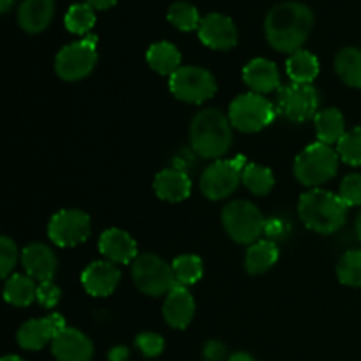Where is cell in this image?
I'll return each instance as SVG.
<instances>
[{
	"instance_id": "6da1fadb",
	"label": "cell",
	"mask_w": 361,
	"mask_h": 361,
	"mask_svg": "<svg viewBox=\"0 0 361 361\" xmlns=\"http://www.w3.org/2000/svg\"><path fill=\"white\" fill-rule=\"evenodd\" d=\"M314 14L300 2H284L275 6L264 20V34L271 48L277 51L295 53L309 39Z\"/></svg>"
},
{
	"instance_id": "7a4b0ae2",
	"label": "cell",
	"mask_w": 361,
	"mask_h": 361,
	"mask_svg": "<svg viewBox=\"0 0 361 361\" xmlns=\"http://www.w3.org/2000/svg\"><path fill=\"white\" fill-rule=\"evenodd\" d=\"M233 126L221 109L208 108L197 113L190 123V145L203 159H221L231 148Z\"/></svg>"
},
{
	"instance_id": "3957f363",
	"label": "cell",
	"mask_w": 361,
	"mask_h": 361,
	"mask_svg": "<svg viewBox=\"0 0 361 361\" xmlns=\"http://www.w3.org/2000/svg\"><path fill=\"white\" fill-rule=\"evenodd\" d=\"M348 208L338 194L324 189H310L309 192L302 194L298 201V215L302 222L305 228L319 235L338 231L348 221Z\"/></svg>"
},
{
	"instance_id": "277c9868",
	"label": "cell",
	"mask_w": 361,
	"mask_h": 361,
	"mask_svg": "<svg viewBox=\"0 0 361 361\" xmlns=\"http://www.w3.org/2000/svg\"><path fill=\"white\" fill-rule=\"evenodd\" d=\"M338 171V152L331 145H309L295 161V176L303 185L319 189L323 183L330 182Z\"/></svg>"
},
{
	"instance_id": "5b68a950",
	"label": "cell",
	"mask_w": 361,
	"mask_h": 361,
	"mask_svg": "<svg viewBox=\"0 0 361 361\" xmlns=\"http://www.w3.org/2000/svg\"><path fill=\"white\" fill-rule=\"evenodd\" d=\"M222 226L229 238L242 245H252L267 231V221L256 204L236 200L222 210Z\"/></svg>"
},
{
	"instance_id": "8992f818",
	"label": "cell",
	"mask_w": 361,
	"mask_h": 361,
	"mask_svg": "<svg viewBox=\"0 0 361 361\" xmlns=\"http://www.w3.org/2000/svg\"><path fill=\"white\" fill-rule=\"evenodd\" d=\"M228 116L231 126L240 133H259L275 120L277 106L271 104L264 95L249 92L233 99Z\"/></svg>"
},
{
	"instance_id": "52a82bcc",
	"label": "cell",
	"mask_w": 361,
	"mask_h": 361,
	"mask_svg": "<svg viewBox=\"0 0 361 361\" xmlns=\"http://www.w3.org/2000/svg\"><path fill=\"white\" fill-rule=\"evenodd\" d=\"M245 166V157H242V155L235 159H219V161H215L201 175V192L212 201H221L229 197L238 189Z\"/></svg>"
},
{
	"instance_id": "ba28073f",
	"label": "cell",
	"mask_w": 361,
	"mask_h": 361,
	"mask_svg": "<svg viewBox=\"0 0 361 361\" xmlns=\"http://www.w3.org/2000/svg\"><path fill=\"white\" fill-rule=\"evenodd\" d=\"M133 281L136 288L148 296L168 295L178 286L173 267L152 252L136 257L133 263Z\"/></svg>"
},
{
	"instance_id": "9c48e42d",
	"label": "cell",
	"mask_w": 361,
	"mask_h": 361,
	"mask_svg": "<svg viewBox=\"0 0 361 361\" xmlns=\"http://www.w3.org/2000/svg\"><path fill=\"white\" fill-rule=\"evenodd\" d=\"M97 63V37L88 35L81 41L63 46L55 59V71L63 81H80L94 71Z\"/></svg>"
},
{
	"instance_id": "30bf717a",
	"label": "cell",
	"mask_w": 361,
	"mask_h": 361,
	"mask_svg": "<svg viewBox=\"0 0 361 361\" xmlns=\"http://www.w3.org/2000/svg\"><path fill=\"white\" fill-rule=\"evenodd\" d=\"M169 90L178 101L203 104L217 92V81L210 71L196 66H183L169 78Z\"/></svg>"
},
{
	"instance_id": "8fae6325",
	"label": "cell",
	"mask_w": 361,
	"mask_h": 361,
	"mask_svg": "<svg viewBox=\"0 0 361 361\" xmlns=\"http://www.w3.org/2000/svg\"><path fill=\"white\" fill-rule=\"evenodd\" d=\"M277 111L296 123L319 113V94L312 83H289L277 92Z\"/></svg>"
},
{
	"instance_id": "7c38bea8",
	"label": "cell",
	"mask_w": 361,
	"mask_h": 361,
	"mask_svg": "<svg viewBox=\"0 0 361 361\" xmlns=\"http://www.w3.org/2000/svg\"><path fill=\"white\" fill-rule=\"evenodd\" d=\"M92 233V221L85 212L66 208L51 217L48 224V236L55 245L76 247L87 242Z\"/></svg>"
},
{
	"instance_id": "4fadbf2b",
	"label": "cell",
	"mask_w": 361,
	"mask_h": 361,
	"mask_svg": "<svg viewBox=\"0 0 361 361\" xmlns=\"http://www.w3.org/2000/svg\"><path fill=\"white\" fill-rule=\"evenodd\" d=\"M66 319L60 314H49L42 319H30L20 326L16 341L20 348L27 351H39L46 344H51L53 338L66 330Z\"/></svg>"
},
{
	"instance_id": "5bb4252c",
	"label": "cell",
	"mask_w": 361,
	"mask_h": 361,
	"mask_svg": "<svg viewBox=\"0 0 361 361\" xmlns=\"http://www.w3.org/2000/svg\"><path fill=\"white\" fill-rule=\"evenodd\" d=\"M197 34L204 46L219 49V51H228V49L235 48L238 42V30H236L233 20L219 13L207 14L201 20Z\"/></svg>"
},
{
	"instance_id": "9a60e30c",
	"label": "cell",
	"mask_w": 361,
	"mask_h": 361,
	"mask_svg": "<svg viewBox=\"0 0 361 361\" xmlns=\"http://www.w3.org/2000/svg\"><path fill=\"white\" fill-rule=\"evenodd\" d=\"M51 353L56 361H90L94 342L76 328H66L51 342Z\"/></svg>"
},
{
	"instance_id": "2e32d148",
	"label": "cell",
	"mask_w": 361,
	"mask_h": 361,
	"mask_svg": "<svg viewBox=\"0 0 361 361\" xmlns=\"http://www.w3.org/2000/svg\"><path fill=\"white\" fill-rule=\"evenodd\" d=\"M120 274L118 268L111 261H94L85 268L83 275H81V284H83L85 291L92 296H109L113 295L120 284Z\"/></svg>"
},
{
	"instance_id": "e0dca14e",
	"label": "cell",
	"mask_w": 361,
	"mask_h": 361,
	"mask_svg": "<svg viewBox=\"0 0 361 361\" xmlns=\"http://www.w3.org/2000/svg\"><path fill=\"white\" fill-rule=\"evenodd\" d=\"M21 264H23L25 274L39 282L53 281V275L59 268L55 252L44 243H30L25 247L21 252Z\"/></svg>"
},
{
	"instance_id": "ac0fdd59",
	"label": "cell",
	"mask_w": 361,
	"mask_h": 361,
	"mask_svg": "<svg viewBox=\"0 0 361 361\" xmlns=\"http://www.w3.org/2000/svg\"><path fill=\"white\" fill-rule=\"evenodd\" d=\"M194 314H196V303H194L189 289L183 286H176L173 291L166 295L162 316L169 326L175 330H185L192 323Z\"/></svg>"
},
{
	"instance_id": "d6986e66",
	"label": "cell",
	"mask_w": 361,
	"mask_h": 361,
	"mask_svg": "<svg viewBox=\"0 0 361 361\" xmlns=\"http://www.w3.org/2000/svg\"><path fill=\"white\" fill-rule=\"evenodd\" d=\"M99 250L108 261L115 264L134 263L137 257V245L133 236L118 228L106 229L99 238Z\"/></svg>"
},
{
	"instance_id": "ffe728a7",
	"label": "cell",
	"mask_w": 361,
	"mask_h": 361,
	"mask_svg": "<svg viewBox=\"0 0 361 361\" xmlns=\"http://www.w3.org/2000/svg\"><path fill=\"white\" fill-rule=\"evenodd\" d=\"M243 81L254 94H270L281 88V74L271 60L254 59L243 67Z\"/></svg>"
},
{
	"instance_id": "44dd1931",
	"label": "cell",
	"mask_w": 361,
	"mask_h": 361,
	"mask_svg": "<svg viewBox=\"0 0 361 361\" xmlns=\"http://www.w3.org/2000/svg\"><path fill=\"white\" fill-rule=\"evenodd\" d=\"M154 189L162 201L180 203L190 196L192 182H190L189 175L180 169H164L155 176Z\"/></svg>"
},
{
	"instance_id": "7402d4cb",
	"label": "cell",
	"mask_w": 361,
	"mask_h": 361,
	"mask_svg": "<svg viewBox=\"0 0 361 361\" xmlns=\"http://www.w3.org/2000/svg\"><path fill=\"white\" fill-rule=\"evenodd\" d=\"M55 2L53 0H23L18 11V23L28 34H39L53 20Z\"/></svg>"
},
{
	"instance_id": "603a6c76",
	"label": "cell",
	"mask_w": 361,
	"mask_h": 361,
	"mask_svg": "<svg viewBox=\"0 0 361 361\" xmlns=\"http://www.w3.org/2000/svg\"><path fill=\"white\" fill-rule=\"evenodd\" d=\"M147 62L155 73L171 78L182 67L180 66L182 63V55H180L178 48L175 44L161 41L148 48Z\"/></svg>"
},
{
	"instance_id": "cb8c5ba5",
	"label": "cell",
	"mask_w": 361,
	"mask_h": 361,
	"mask_svg": "<svg viewBox=\"0 0 361 361\" xmlns=\"http://www.w3.org/2000/svg\"><path fill=\"white\" fill-rule=\"evenodd\" d=\"M314 126H316L317 140L321 143L335 145L342 140L348 130H345V120L344 115L338 111L337 108H326L321 109L316 116H314Z\"/></svg>"
},
{
	"instance_id": "d4e9b609",
	"label": "cell",
	"mask_w": 361,
	"mask_h": 361,
	"mask_svg": "<svg viewBox=\"0 0 361 361\" xmlns=\"http://www.w3.org/2000/svg\"><path fill=\"white\" fill-rule=\"evenodd\" d=\"M279 259V247L271 240H257L249 245L245 254V268L250 275H261L270 270Z\"/></svg>"
},
{
	"instance_id": "484cf974",
	"label": "cell",
	"mask_w": 361,
	"mask_h": 361,
	"mask_svg": "<svg viewBox=\"0 0 361 361\" xmlns=\"http://www.w3.org/2000/svg\"><path fill=\"white\" fill-rule=\"evenodd\" d=\"M4 300L14 307H28L34 300H37V286L34 279L28 275L14 274L6 279L4 286Z\"/></svg>"
},
{
	"instance_id": "4316f807",
	"label": "cell",
	"mask_w": 361,
	"mask_h": 361,
	"mask_svg": "<svg viewBox=\"0 0 361 361\" xmlns=\"http://www.w3.org/2000/svg\"><path fill=\"white\" fill-rule=\"evenodd\" d=\"M286 71L293 83H312L319 74V60L314 53L298 49L286 62Z\"/></svg>"
},
{
	"instance_id": "83f0119b",
	"label": "cell",
	"mask_w": 361,
	"mask_h": 361,
	"mask_svg": "<svg viewBox=\"0 0 361 361\" xmlns=\"http://www.w3.org/2000/svg\"><path fill=\"white\" fill-rule=\"evenodd\" d=\"M335 71L345 85L361 88V49H341L335 56Z\"/></svg>"
},
{
	"instance_id": "f1b7e54d",
	"label": "cell",
	"mask_w": 361,
	"mask_h": 361,
	"mask_svg": "<svg viewBox=\"0 0 361 361\" xmlns=\"http://www.w3.org/2000/svg\"><path fill=\"white\" fill-rule=\"evenodd\" d=\"M242 182L256 196H267L275 185V176L270 168L261 164H247L243 169Z\"/></svg>"
},
{
	"instance_id": "f546056e",
	"label": "cell",
	"mask_w": 361,
	"mask_h": 361,
	"mask_svg": "<svg viewBox=\"0 0 361 361\" xmlns=\"http://www.w3.org/2000/svg\"><path fill=\"white\" fill-rule=\"evenodd\" d=\"M173 274H175L178 286L189 288V286L196 284L203 277V261L201 257L194 256V254H183L173 261Z\"/></svg>"
},
{
	"instance_id": "4dcf8cb0",
	"label": "cell",
	"mask_w": 361,
	"mask_h": 361,
	"mask_svg": "<svg viewBox=\"0 0 361 361\" xmlns=\"http://www.w3.org/2000/svg\"><path fill=\"white\" fill-rule=\"evenodd\" d=\"M63 21H66L67 30L73 32V34H88L95 25L94 7L90 4H74L67 9Z\"/></svg>"
},
{
	"instance_id": "1f68e13d",
	"label": "cell",
	"mask_w": 361,
	"mask_h": 361,
	"mask_svg": "<svg viewBox=\"0 0 361 361\" xmlns=\"http://www.w3.org/2000/svg\"><path fill=\"white\" fill-rule=\"evenodd\" d=\"M168 20L169 23L175 25L178 30L182 32H192L200 28L201 20L200 13L196 7L189 2H175L168 11Z\"/></svg>"
},
{
	"instance_id": "d6a6232c",
	"label": "cell",
	"mask_w": 361,
	"mask_h": 361,
	"mask_svg": "<svg viewBox=\"0 0 361 361\" xmlns=\"http://www.w3.org/2000/svg\"><path fill=\"white\" fill-rule=\"evenodd\" d=\"M337 277L344 286L361 288V249L349 250L337 264Z\"/></svg>"
},
{
	"instance_id": "836d02e7",
	"label": "cell",
	"mask_w": 361,
	"mask_h": 361,
	"mask_svg": "<svg viewBox=\"0 0 361 361\" xmlns=\"http://www.w3.org/2000/svg\"><path fill=\"white\" fill-rule=\"evenodd\" d=\"M338 157L349 166H361V127L348 130L337 143Z\"/></svg>"
},
{
	"instance_id": "e575fe53",
	"label": "cell",
	"mask_w": 361,
	"mask_h": 361,
	"mask_svg": "<svg viewBox=\"0 0 361 361\" xmlns=\"http://www.w3.org/2000/svg\"><path fill=\"white\" fill-rule=\"evenodd\" d=\"M338 196L341 200L351 207H358L361 204V175L360 173H351V175L345 176L341 183V189H338Z\"/></svg>"
},
{
	"instance_id": "d590c367",
	"label": "cell",
	"mask_w": 361,
	"mask_h": 361,
	"mask_svg": "<svg viewBox=\"0 0 361 361\" xmlns=\"http://www.w3.org/2000/svg\"><path fill=\"white\" fill-rule=\"evenodd\" d=\"M136 348L143 353L147 358H155V356L161 355L164 351V338L159 334H154V331H143L136 337Z\"/></svg>"
},
{
	"instance_id": "8d00e7d4",
	"label": "cell",
	"mask_w": 361,
	"mask_h": 361,
	"mask_svg": "<svg viewBox=\"0 0 361 361\" xmlns=\"http://www.w3.org/2000/svg\"><path fill=\"white\" fill-rule=\"evenodd\" d=\"M18 261V247L9 236H2L0 240V275L2 279H9L11 271Z\"/></svg>"
},
{
	"instance_id": "74e56055",
	"label": "cell",
	"mask_w": 361,
	"mask_h": 361,
	"mask_svg": "<svg viewBox=\"0 0 361 361\" xmlns=\"http://www.w3.org/2000/svg\"><path fill=\"white\" fill-rule=\"evenodd\" d=\"M60 288L53 281L39 282L37 286V302L46 309H53L60 302Z\"/></svg>"
},
{
	"instance_id": "f35d334b",
	"label": "cell",
	"mask_w": 361,
	"mask_h": 361,
	"mask_svg": "<svg viewBox=\"0 0 361 361\" xmlns=\"http://www.w3.org/2000/svg\"><path fill=\"white\" fill-rule=\"evenodd\" d=\"M204 361H226L228 358V348L219 341L207 342L203 349Z\"/></svg>"
},
{
	"instance_id": "ab89813d",
	"label": "cell",
	"mask_w": 361,
	"mask_h": 361,
	"mask_svg": "<svg viewBox=\"0 0 361 361\" xmlns=\"http://www.w3.org/2000/svg\"><path fill=\"white\" fill-rule=\"evenodd\" d=\"M108 360L109 361H127L129 360V349L123 348V345H116V348L109 349Z\"/></svg>"
},
{
	"instance_id": "60d3db41",
	"label": "cell",
	"mask_w": 361,
	"mask_h": 361,
	"mask_svg": "<svg viewBox=\"0 0 361 361\" xmlns=\"http://www.w3.org/2000/svg\"><path fill=\"white\" fill-rule=\"evenodd\" d=\"M118 0H87V4H90L94 9H109L113 7Z\"/></svg>"
},
{
	"instance_id": "b9f144b4",
	"label": "cell",
	"mask_w": 361,
	"mask_h": 361,
	"mask_svg": "<svg viewBox=\"0 0 361 361\" xmlns=\"http://www.w3.org/2000/svg\"><path fill=\"white\" fill-rule=\"evenodd\" d=\"M228 361H256L252 358V356L249 355V353H235V355H231L229 356V360Z\"/></svg>"
},
{
	"instance_id": "7bdbcfd3",
	"label": "cell",
	"mask_w": 361,
	"mask_h": 361,
	"mask_svg": "<svg viewBox=\"0 0 361 361\" xmlns=\"http://www.w3.org/2000/svg\"><path fill=\"white\" fill-rule=\"evenodd\" d=\"M13 4L14 0H0V11H2V13H7V11L13 7Z\"/></svg>"
},
{
	"instance_id": "ee69618b",
	"label": "cell",
	"mask_w": 361,
	"mask_h": 361,
	"mask_svg": "<svg viewBox=\"0 0 361 361\" xmlns=\"http://www.w3.org/2000/svg\"><path fill=\"white\" fill-rule=\"evenodd\" d=\"M0 361H25V360L20 358V356H16V355H7V356H4Z\"/></svg>"
},
{
	"instance_id": "f6af8a7d",
	"label": "cell",
	"mask_w": 361,
	"mask_h": 361,
	"mask_svg": "<svg viewBox=\"0 0 361 361\" xmlns=\"http://www.w3.org/2000/svg\"><path fill=\"white\" fill-rule=\"evenodd\" d=\"M356 233H358V238L361 240V212L358 214V217H356Z\"/></svg>"
}]
</instances>
